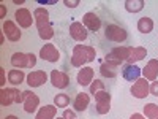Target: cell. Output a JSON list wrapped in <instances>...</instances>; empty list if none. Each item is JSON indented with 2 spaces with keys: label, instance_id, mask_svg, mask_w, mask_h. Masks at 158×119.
I'll use <instances>...</instances> for the list:
<instances>
[{
  "label": "cell",
  "instance_id": "cell-4",
  "mask_svg": "<svg viewBox=\"0 0 158 119\" xmlns=\"http://www.w3.org/2000/svg\"><path fill=\"white\" fill-rule=\"evenodd\" d=\"M11 65L16 68H33L36 65L35 54H24V52H15L11 56Z\"/></svg>",
  "mask_w": 158,
  "mask_h": 119
},
{
  "label": "cell",
  "instance_id": "cell-35",
  "mask_svg": "<svg viewBox=\"0 0 158 119\" xmlns=\"http://www.w3.org/2000/svg\"><path fill=\"white\" fill-rule=\"evenodd\" d=\"M0 18H5V7L2 5V13H0Z\"/></svg>",
  "mask_w": 158,
  "mask_h": 119
},
{
  "label": "cell",
  "instance_id": "cell-31",
  "mask_svg": "<svg viewBox=\"0 0 158 119\" xmlns=\"http://www.w3.org/2000/svg\"><path fill=\"white\" fill-rule=\"evenodd\" d=\"M62 117H63V119H76V114H74V111H71V110H65L63 114H62Z\"/></svg>",
  "mask_w": 158,
  "mask_h": 119
},
{
  "label": "cell",
  "instance_id": "cell-37",
  "mask_svg": "<svg viewBox=\"0 0 158 119\" xmlns=\"http://www.w3.org/2000/svg\"><path fill=\"white\" fill-rule=\"evenodd\" d=\"M57 119H63V117H57Z\"/></svg>",
  "mask_w": 158,
  "mask_h": 119
},
{
  "label": "cell",
  "instance_id": "cell-1",
  "mask_svg": "<svg viewBox=\"0 0 158 119\" xmlns=\"http://www.w3.org/2000/svg\"><path fill=\"white\" fill-rule=\"evenodd\" d=\"M33 18H35V24L38 29V35L41 40H51L54 37V29L52 24L49 21V11L43 7H38L33 11Z\"/></svg>",
  "mask_w": 158,
  "mask_h": 119
},
{
  "label": "cell",
  "instance_id": "cell-8",
  "mask_svg": "<svg viewBox=\"0 0 158 119\" xmlns=\"http://www.w3.org/2000/svg\"><path fill=\"white\" fill-rule=\"evenodd\" d=\"M131 94H133V97H136V99H146L150 94L149 81L146 78H139L138 81H135L133 86H131Z\"/></svg>",
  "mask_w": 158,
  "mask_h": 119
},
{
  "label": "cell",
  "instance_id": "cell-9",
  "mask_svg": "<svg viewBox=\"0 0 158 119\" xmlns=\"http://www.w3.org/2000/svg\"><path fill=\"white\" fill-rule=\"evenodd\" d=\"M2 29H3V35L6 37V40H10V42H13V43L19 42L21 37H22L19 27L16 25V22H13V21H3Z\"/></svg>",
  "mask_w": 158,
  "mask_h": 119
},
{
  "label": "cell",
  "instance_id": "cell-7",
  "mask_svg": "<svg viewBox=\"0 0 158 119\" xmlns=\"http://www.w3.org/2000/svg\"><path fill=\"white\" fill-rule=\"evenodd\" d=\"M97 103V113L98 114H106L111 110V94L106 90H100L94 95Z\"/></svg>",
  "mask_w": 158,
  "mask_h": 119
},
{
  "label": "cell",
  "instance_id": "cell-32",
  "mask_svg": "<svg viewBox=\"0 0 158 119\" xmlns=\"http://www.w3.org/2000/svg\"><path fill=\"white\" fill-rule=\"evenodd\" d=\"M150 94L155 95V97H158V81H153L150 84Z\"/></svg>",
  "mask_w": 158,
  "mask_h": 119
},
{
  "label": "cell",
  "instance_id": "cell-20",
  "mask_svg": "<svg viewBox=\"0 0 158 119\" xmlns=\"http://www.w3.org/2000/svg\"><path fill=\"white\" fill-rule=\"evenodd\" d=\"M147 56V49L144 48V46H135V48H131L130 49V56L127 59L125 64H136L142 59H146Z\"/></svg>",
  "mask_w": 158,
  "mask_h": 119
},
{
  "label": "cell",
  "instance_id": "cell-6",
  "mask_svg": "<svg viewBox=\"0 0 158 119\" xmlns=\"http://www.w3.org/2000/svg\"><path fill=\"white\" fill-rule=\"evenodd\" d=\"M130 49H131V46H118V48H114L109 54L104 57V60H106V62H112V64H115V65L120 67L123 62H127V59L130 56Z\"/></svg>",
  "mask_w": 158,
  "mask_h": 119
},
{
  "label": "cell",
  "instance_id": "cell-16",
  "mask_svg": "<svg viewBox=\"0 0 158 119\" xmlns=\"http://www.w3.org/2000/svg\"><path fill=\"white\" fill-rule=\"evenodd\" d=\"M48 81V73L44 70H35L27 75V84L30 87H40Z\"/></svg>",
  "mask_w": 158,
  "mask_h": 119
},
{
  "label": "cell",
  "instance_id": "cell-3",
  "mask_svg": "<svg viewBox=\"0 0 158 119\" xmlns=\"http://www.w3.org/2000/svg\"><path fill=\"white\" fill-rule=\"evenodd\" d=\"M24 95L15 87H3L0 90V105L2 107H10L11 103H22Z\"/></svg>",
  "mask_w": 158,
  "mask_h": 119
},
{
  "label": "cell",
  "instance_id": "cell-13",
  "mask_svg": "<svg viewBox=\"0 0 158 119\" xmlns=\"http://www.w3.org/2000/svg\"><path fill=\"white\" fill-rule=\"evenodd\" d=\"M49 78H51L52 86L57 87V89H65L70 84V76L67 73H63V72H59V70H52Z\"/></svg>",
  "mask_w": 158,
  "mask_h": 119
},
{
  "label": "cell",
  "instance_id": "cell-24",
  "mask_svg": "<svg viewBox=\"0 0 158 119\" xmlns=\"http://www.w3.org/2000/svg\"><path fill=\"white\" fill-rule=\"evenodd\" d=\"M24 79H27V76L24 75V72L22 70H18V68H13V70H10L8 72V81L13 84V86H18V84H21Z\"/></svg>",
  "mask_w": 158,
  "mask_h": 119
},
{
  "label": "cell",
  "instance_id": "cell-11",
  "mask_svg": "<svg viewBox=\"0 0 158 119\" xmlns=\"http://www.w3.org/2000/svg\"><path fill=\"white\" fill-rule=\"evenodd\" d=\"M24 95V111L25 113H35L38 105H40V97L36 94H33L32 90H24L22 92Z\"/></svg>",
  "mask_w": 158,
  "mask_h": 119
},
{
  "label": "cell",
  "instance_id": "cell-36",
  "mask_svg": "<svg viewBox=\"0 0 158 119\" xmlns=\"http://www.w3.org/2000/svg\"><path fill=\"white\" fill-rule=\"evenodd\" d=\"M5 119H19V117H16V116H13V114H10V116H6Z\"/></svg>",
  "mask_w": 158,
  "mask_h": 119
},
{
  "label": "cell",
  "instance_id": "cell-21",
  "mask_svg": "<svg viewBox=\"0 0 158 119\" xmlns=\"http://www.w3.org/2000/svg\"><path fill=\"white\" fill-rule=\"evenodd\" d=\"M89 103H90V95L85 94V92H79V94L76 95V99H74V102H73L74 111H85Z\"/></svg>",
  "mask_w": 158,
  "mask_h": 119
},
{
  "label": "cell",
  "instance_id": "cell-22",
  "mask_svg": "<svg viewBox=\"0 0 158 119\" xmlns=\"http://www.w3.org/2000/svg\"><path fill=\"white\" fill-rule=\"evenodd\" d=\"M100 73H101V76H104V78H115L117 73H118V65L104 60V62L100 65Z\"/></svg>",
  "mask_w": 158,
  "mask_h": 119
},
{
  "label": "cell",
  "instance_id": "cell-33",
  "mask_svg": "<svg viewBox=\"0 0 158 119\" xmlns=\"http://www.w3.org/2000/svg\"><path fill=\"white\" fill-rule=\"evenodd\" d=\"M5 70L3 68H0V86H2V89L5 87Z\"/></svg>",
  "mask_w": 158,
  "mask_h": 119
},
{
  "label": "cell",
  "instance_id": "cell-23",
  "mask_svg": "<svg viewBox=\"0 0 158 119\" xmlns=\"http://www.w3.org/2000/svg\"><path fill=\"white\" fill-rule=\"evenodd\" d=\"M57 114V107L56 105H44L40 108L36 113V119H54Z\"/></svg>",
  "mask_w": 158,
  "mask_h": 119
},
{
  "label": "cell",
  "instance_id": "cell-34",
  "mask_svg": "<svg viewBox=\"0 0 158 119\" xmlns=\"http://www.w3.org/2000/svg\"><path fill=\"white\" fill-rule=\"evenodd\" d=\"M130 119H146V116H142V114H139V113H135V114H131Z\"/></svg>",
  "mask_w": 158,
  "mask_h": 119
},
{
  "label": "cell",
  "instance_id": "cell-28",
  "mask_svg": "<svg viewBox=\"0 0 158 119\" xmlns=\"http://www.w3.org/2000/svg\"><path fill=\"white\" fill-rule=\"evenodd\" d=\"M54 105L57 108H65V107H68L70 105V97L67 94H57L54 97Z\"/></svg>",
  "mask_w": 158,
  "mask_h": 119
},
{
  "label": "cell",
  "instance_id": "cell-17",
  "mask_svg": "<svg viewBox=\"0 0 158 119\" xmlns=\"http://www.w3.org/2000/svg\"><path fill=\"white\" fill-rule=\"evenodd\" d=\"M87 29L84 27V24L82 22H71L70 25V37L74 40V42H84V40L87 38Z\"/></svg>",
  "mask_w": 158,
  "mask_h": 119
},
{
  "label": "cell",
  "instance_id": "cell-18",
  "mask_svg": "<svg viewBox=\"0 0 158 119\" xmlns=\"http://www.w3.org/2000/svg\"><path fill=\"white\" fill-rule=\"evenodd\" d=\"M142 75L147 81H156L158 78V59H150L147 62V65L142 68Z\"/></svg>",
  "mask_w": 158,
  "mask_h": 119
},
{
  "label": "cell",
  "instance_id": "cell-25",
  "mask_svg": "<svg viewBox=\"0 0 158 119\" xmlns=\"http://www.w3.org/2000/svg\"><path fill=\"white\" fill-rule=\"evenodd\" d=\"M138 30L141 33H150L153 30V19L152 18H147L144 16L138 21Z\"/></svg>",
  "mask_w": 158,
  "mask_h": 119
},
{
  "label": "cell",
  "instance_id": "cell-10",
  "mask_svg": "<svg viewBox=\"0 0 158 119\" xmlns=\"http://www.w3.org/2000/svg\"><path fill=\"white\" fill-rule=\"evenodd\" d=\"M15 18H16V22L19 24V27H22V29L32 27V24L35 22V18H32V13H30L27 8H19V10H16Z\"/></svg>",
  "mask_w": 158,
  "mask_h": 119
},
{
  "label": "cell",
  "instance_id": "cell-26",
  "mask_svg": "<svg viewBox=\"0 0 158 119\" xmlns=\"http://www.w3.org/2000/svg\"><path fill=\"white\" fill-rule=\"evenodd\" d=\"M144 5H146V2L144 0H127L125 2V10L128 13H139Z\"/></svg>",
  "mask_w": 158,
  "mask_h": 119
},
{
  "label": "cell",
  "instance_id": "cell-5",
  "mask_svg": "<svg viewBox=\"0 0 158 119\" xmlns=\"http://www.w3.org/2000/svg\"><path fill=\"white\" fill-rule=\"evenodd\" d=\"M104 37H106L109 42H114V43H123L128 33L123 27H120V25L117 24H109L106 25V29H104Z\"/></svg>",
  "mask_w": 158,
  "mask_h": 119
},
{
  "label": "cell",
  "instance_id": "cell-30",
  "mask_svg": "<svg viewBox=\"0 0 158 119\" xmlns=\"http://www.w3.org/2000/svg\"><path fill=\"white\" fill-rule=\"evenodd\" d=\"M79 3H81L79 0H63V5L68 7V8H76Z\"/></svg>",
  "mask_w": 158,
  "mask_h": 119
},
{
  "label": "cell",
  "instance_id": "cell-15",
  "mask_svg": "<svg viewBox=\"0 0 158 119\" xmlns=\"http://www.w3.org/2000/svg\"><path fill=\"white\" fill-rule=\"evenodd\" d=\"M40 56H41L43 60L57 62V60L60 59V52H59V49L52 45V43H46L41 49H40Z\"/></svg>",
  "mask_w": 158,
  "mask_h": 119
},
{
  "label": "cell",
  "instance_id": "cell-19",
  "mask_svg": "<svg viewBox=\"0 0 158 119\" xmlns=\"http://www.w3.org/2000/svg\"><path fill=\"white\" fill-rule=\"evenodd\" d=\"M94 75L95 73H94V68L92 67H84V68L79 70V73L76 76V81H77L79 86H82V87L90 86L92 81H94Z\"/></svg>",
  "mask_w": 158,
  "mask_h": 119
},
{
  "label": "cell",
  "instance_id": "cell-12",
  "mask_svg": "<svg viewBox=\"0 0 158 119\" xmlns=\"http://www.w3.org/2000/svg\"><path fill=\"white\" fill-rule=\"evenodd\" d=\"M142 68H139L136 64H123L122 65V76L127 81H138L141 78Z\"/></svg>",
  "mask_w": 158,
  "mask_h": 119
},
{
  "label": "cell",
  "instance_id": "cell-27",
  "mask_svg": "<svg viewBox=\"0 0 158 119\" xmlns=\"http://www.w3.org/2000/svg\"><path fill=\"white\" fill-rule=\"evenodd\" d=\"M144 114L147 119H158V105L155 103H147L144 107Z\"/></svg>",
  "mask_w": 158,
  "mask_h": 119
},
{
  "label": "cell",
  "instance_id": "cell-29",
  "mask_svg": "<svg viewBox=\"0 0 158 119\" xmlns=\"http://www.w3.org/2000/svg\"><path fill=\"white\" fill-rule=\"evenodd\" d=\"M89 90H90L92 95H95L97 92L106 90V89H104V83H103V81H100V79H95V81H92V84L89 86Z\"/></svg>",
  "mask_w": 158,
  "mask_h": 119
},
{
  "label": "cell",
  "instance_id": "cell-2",
  "mask_svg": "<svg viewBox=\"0 0 158 119\" xmlns=\"http://www.w3.org/2000/svg\"><path fill=\"white\" fill-rule=\"evenodd\" d=\"M97 59V51L94 46L87 45H76L73 48V56H71V65L73 67H82V65L94 62Z\"/></svg>",
  "mask_w": 158,
  "mask_h": 119
},
{
  "label": "cell",
  "instance_id": "cell-14",
  "mask_svg": "<svg viewBox=\"0 0 158 119\" xmlns=\"http://www.w3.org/2000/svg\"><path fill=\"white\" fill-rule=\"evenodd\" d=\"M82 24H84V27L87 29V30H90V32H98L100 30V27H101V19L95 15L94 11H89V13H85L84 15V18H82Z\"/></svg>",
  "mask_w": 158,
  "mask_h": 119
}]
</instances>
